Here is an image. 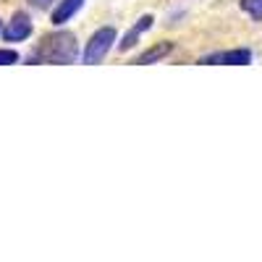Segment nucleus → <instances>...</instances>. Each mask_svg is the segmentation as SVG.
Returning a JSON list of instances; mask_svg holds the SVG:
<instances>
[{
  "label": "nucleus",
  "mask_w": 262,
  "mask_h": 262,
  "mask_svg": "<svg viewBox=\"0 0 262 262\" xmlns=\"http://www.w3.org/2000/svg\"><path fill=\"white\" fill-rule=\"evenodd\" d=\"M32 32H34V24H32L29 13L16 11L11 16V21L6 24V29H3V39L6 42H24V39L32 37Z\"/></svg>",
  "instance_id": "nucleus-4"
},
{
  "label": "nucleus",
  "mask_w": 262,
  "mask_h": 262,
  "mask_svg": "<svg viewBox=\"0 0 262 262\" xmlns=\"http://www.w3.org/2000/svg\"><path fill=\"white\" fill-rule=\"evenodd\" d=\"M79 58V42L74 37V32H53L39 39V45L34 48V53L27 58V63L37 66V63H50V66H69Z\"/></svg>",
  "instance_id": "nucleus-1"
},
{
  "label": "nucleus",
  "mask_w": 262,
  "mask_h": 262,
  "mask_svg": "<svg viewBox=\"0 0 262 262\" xmlns=\"http://www.w3.org/2000/svg\"><path fill=\"white\" fill-rule=\"evenodd\" d=\"M196 63H200V66H249L252 63V50H247V48L221 50V53L202 55Z\"/></svg>",
  "instance_id": "nucleus-3"
},
{
  "label": "nucleus",
  "mask_w": 262,
  "mask_h": 262,
  "mask_svg": "<svg viewBox=\"0 0 262 262\" xmlns=\"http://www.w3.org/2000/svg\"><path fill=\"white\" fill-rule=\"evenodd\" d=\"M53 3H55V0H29V6H32V8H39V11L50 8Z\"/></svg>",
  "instance_id": "nucleus-10"
},
{
  "label": "nucleus",
  "mask_w": 262,
  "mask_h": 262,
  "mask_svg": "<svg viewBox=\"0 0 262 262\" xmlns=\"http://www.w3.org/2000/svg\"><path fill=\"white\" fill-rule=\"evenodd\" d=\"M13 63H18V53L8 50V48H0V66H13Z\"/></svg>",
  "instance_id": "nucleus-9"
},
{
  "label": "nucleus",
  "mask_w": 262,
  "mask_h": 262,
  "mask_svg": "<svg viewBox=\"0 0 262 262\" xmlns=\"http://www.w3.org/2000/svg\"><path fill=\"white\" fill-rule=\"evenodd\" d=\"M152 24H155V16H152V13H144V16L137 21V24L123 34V39L118 42V50H121V53H128V50L139 42V37H142L147 29H152Z\"/></svg>",
  "instance_id": "nucleus-5"
},
{
  "label": "nucleus",
  "mask_w": 262,
  "mask_h": 262,
  "mask_svg": "<svg viewBox=\"0 0 262 262\" xmlns=\"http://www.w3.org/2000/svg\"><path fill=\"white\" fill-rule=\"evenodd\" d=\"M173 53V42H158V45L147 48L142 55L134 58V66H149V63H158L163 58H168Z\"/></svg>",
  "instance_id": "nucleus-7"
},
{
  "label": "nucleus",
  "mask_w": 262,
  "mask_h": 262,
  "mask_svg": "<svg viewBox=\"0 0 262 262\" xmlns=\"http://www.w3.org/2000/svg\"><path fill=\"white\" fill-rule=\"evenodd\" d=\"M116 42H118V37H116L113 27H100L90 39H86V48L81 50V60L90 63V66H97L100 60L107 58V53L113 50Z\"/></svg>",
  "instance_id": "nucleus-2"
},
{
  "label": "nucleus",
  "mask_w": 262,
  "mask_h": 262,
  "mask_svg": "<svg viewBox=\"0 0 262 262\" xmlns=\"http://www.w3.org/2000/svg\"><path fill=\"white\" fill-rule=\"evenodd\" d=\"M84 6V0H58V6L53 8L50 13V21H53V27H63L66 21H71Z\"/></svg>",
  "instance_id": "nucleus-6"
},
{
  "label": "nucleus",
  "mask_w": 262,
  "mask_h": 262,
  "mask_svg": "<svg viewBox=\"0 0 262 262\" xmlns=\"http://www.w3.org/2000/svg\"><path fill=\"white\" fill-rule=\"evenodd\" d=\"M238 8H242L249 18L262 21V0H238Z\"/></svg>",
  "instance_id": "nucleus-8"
}]
</instances>
